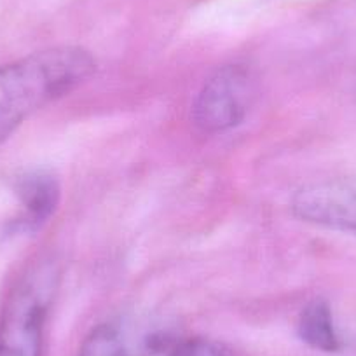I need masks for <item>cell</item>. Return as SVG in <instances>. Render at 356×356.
<instances>
[{
    "mask_svg": "<svg viewBox=\"0 0 356 356\" xmlns=\"http://www.w3.org/2000/svg\"><path fill=\"white\" fill-rule=\"evenodd\" d=\"M19 200L25 208V225H40L54 213L60 201V187L56 178L51 175L35 171L26 173L18 180L16 186Z\"/></svg>",
    "mask_w": 356,
    "mask_h": 356,
    "instance_id": "5",
    "label": "cell"
},
{
    "mask_svg": "<svg viewBox=\"0 0 356 356\" xmlns=\"http://www.w3.org/2000/svg\"><path fill=\"white\" fill-rule=\"evenodd\" d=\"M296 217L309 224L356 234V177L311 184L293 196Z\"/></svg>",
    "mask_w": 356,
    "mask_h": 356,
    "instance_id": "4",
    "label": "cell"
},
{
    "mask_svg": "<svg viewBox=\"0 0 356 356\" xmlns=\"http://www.w3.org/2000/svg\"><path fill=\"white\" fill-rule=\"evenodd\" d=\"M79 356H129V351L114 327L100 325L84 339Z\"/></svg>",
    "mask_w": 356,
    "mask_h": 356,
    "instance_id": "7",
    "label": "cell"
},
{
    "mask_svg": "<svg viewBox=\"0 0 356 356\" xmlns=\"http://www.w3.org/2000/svg\"><path fill=\"white\" fill-rule=\"evenodd\" d=\"M255 98V79L246 65H225L203 84L193 105V121L208 135L229 131L245 121Z\"/></svg>",
    "mask_w": 356,
    "mask_h": 356,
    "instance_id": "3",
    "label": "cell"
},
{
    "mask_svg": "<svg viewBox=\"0 0 356 356\" xmlns=\"http://www.w3.org/2000/svg\"><path fill=\"white\" fill-rule=\"evenodd\" d=\"M297 332L307 346L320 351L334 353L341 348L330 306L325 300H313L304 307L297 323Z\"/></svg>",
    "mask_w": 356,
    "mask_h": 356,
    "instance_id": "6",
    "label": "cell"
},
{
    "mask_svg": "<svg viewBox=\"0 0 356 356\" xmlns=\"http://www.w3.org/2000/svg\"><path fill=\"white\" fill-rule=\"evenodd\" d=\"M54 289L56 271L51 264H39L19 280L0 318V356H42Z\"/></svg>",
    "mask_w": 356,
    "mask_h": 356,
    "instance_id": "2",
    "label": "cell"
},
{
    "mask_svg": "<svg viewBox=\"0 0 356 356\" xmlns=\"http://www.w3.org/2000/svg\"><path fill=\"white\" fill-rule=\"evenodd\" d=\"M170 356H225L217 344L204 339H191L171 351Z\"/></svg>",
    "mask_w": 356,
    "mask_h": 356,
    "instance_id": "8",
    "label": "cell"
},
{
    "mask_svg": "<svg viewBox=\"0 0 356 356\" xmlns=\"http://www.w3.org/2000/svg\"><path fill=\"white\" fill-rule=\"evenodd\" d=\"M95 70V58L72 46L40 51L0 67V143L39 108L88 81Z\"/></svg>",
    "mask_w": 356,
    "mask_h": 356,
    "instance_id": "1",
    "label": "cell"
}]
</instances>
